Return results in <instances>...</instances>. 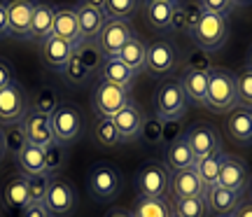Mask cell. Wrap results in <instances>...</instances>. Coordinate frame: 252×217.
<instances>
[{
    "instance_id": "42",
    "label": "cell",
    "mask_w": 252,
    "mask_h": 217,
    "mask_svg": "<svg viewBox=\"0 0 252 217\" xmlns=\"http://www.w3.org/2000/svg\"><path fill=\"white\" fill-rule=\"evenodd\" d=\"M140 136H143V140H147L150 145L159 143V140H161V136H163V122L159 117H157V119H145Z\"/></svg>"
},
{
    "instance_id": "54",
    "label": "cell",
    "mask_w": 252,
    "mask_h": 217,
    "mask_svg": "<svg viewBox=\"0 0 252 217\" xmlns=\"http://www.w3.org/2000/svg\"><path fill=\"white\" fill-rule=\"evenodd\" d=\"M234 5H252V0H234Z\"/></svg>"
},
{
    "instance_id": "28",
    "label": "cell",
    "mask_w": 252,
    "mask_h": 217,
    "mask_svg": "<svg viewBox=\"0 0 252 217\" xmlns=\"http://www.w3.org/2000/svg\"><path fill=\"white\" fill-rule=\"evenodd\" d=\"M145 56H147V42H145L143 37L131 35L128 42L119 49L117 59L133 72V75H140V72H145Z\"/></svg>"
},
{
    "instance_id": "34",
    "label": "cell",
    "mask_w": 252,
    "mask_h": 217,
    "mask_svg": "<svg viewBox=\"0 0 252 217\" xmlns=\"http://www.w3.org/2000/svg\"><path fill=\"white\" fill-rule=\"evenodd\" d=\"M26 100H28V110L31 112H42V115H52L56 110V105L61 103L59 93L52 87H40L31 96H26Z\"/></svg>"
},
{
    "instance_id": "27",
    "label": "cell",
    "mask_w": 252,
    "mask_h": 217,
    "mask_svg": "<svg viewBox=\"0 0 252 217\" xmlns=\"http://www.w3.org/2000/svg\"><path fill=\"white\" fill-rule=\"evenodd\" d=\"M194 163H196V156L191 152L189 143L185 140V136L168 143V147H166V168H168V173L194 168Z\"/></svg>"
},
{
    "instance_id": "48",
    "label": "cell",
    "mask_w": 252,
    "mask_h": 217,
    "mask_svg": "<svg viewBox=\"0 0 252 217\" xmlns=\"http://www.w3.org/2000/svg\"><path fill=\"white\" fill-rule=\"evenodd\" d=\"M178 126H180V122H163V136H161V140L171 143V140H175V138L185 136V133H178Z\"/></svg>"
},
{
    "instance_id": "43",
    "label": "cell",
    "mask_w": 252,
    "mask_h": 217,
    "mask_svg": "<svg viewBox=\"0 0 252 217\" xmlns=\"http://www.w3.org/2000/svg\"><path fill=\"white\" fill-rule=\"evenodd\" d=\"M198 7L203 9V12H210V14L226 17L236 5H234V0H198Z\"/></svg>"
},
{
    "instance_id": "33",
    "label": "cell",
    "mask_w": 252,
    "mask_h": 217,
    "mask_svg": "<svg viewBox=\"0 0 252 217\" xmlns=\"http://www.w3.org/2000/svg\"><path fill=\"white\" fill-rule=\"evenodd\" d=\"M0 133H2V143H5V154L17 159L19 152H21L28 143L21 119H19V122H12V124H5V126L0 128Z\"/></svg>"
},
{
    "instance_id": "22",
    "label": "cell",
    "mask_w": 252,
    "mask_h": 217,
    "mask_svg": "<svg viewBox=\"0 0 252 217\" xmlns=\"http://www.w3.org/2000/svg\"><path fill=\"white\" fill-rule=\"evenodd\" d=\"M54 12H56L54 2H49V0H35L33 17H31V40L42 42L45 37L52 35V28H54Z\"/></svg>"
},
{
    "instance_id": "37",
    "label": "cell",
    "mask_w": 252,
    "mask_h": 217,
    "mask_svg": "<svg viewBox=\"0 0 252 217\" xmlns=\"http://www.w3.org/2000/svg\"><path fill=\"white\" fill-rule=\"evenodd\" d=\"M140 7V0H105L103 14L105 19H117V21H128Z\"/></svg>"
},
{
    "instance_id": "52",
    "label": "cell",
    "mask_w": 252,
    "mask_h": 217,
    "mask_svg": "<svg viewBox=\"0 0 252 217\" xmlns=\"http://www.w3.org/2000/svg\"><path fill=\"white\" fill-rule=\"evenodd\" d=\"M108 217H133V213H131V210H126V208H117V210H112Z\"/></svg>"
},
{
    "instance_id": "45",
    "label": "cell",
    "mask_w": 252,
    "mask_h": 217,
    "mask_svg": "<svg viewBox=\"0 0 252 217\" xmlns=\"http://www.w3.org/2000/svg\"><path fill=\"white\" fill-rule=\"evenodd\" d=\"M14 84V65L7 59H0V89Z\"/></svg>"
},
{
    "instance_id": "50",
    "label": "cell",
    "mask_w": 252,
    "mask_h": 217,
    "mask_svg": "<svg viewBox=\"0 0 252 217\" xmlns=\"http://www.w3.org/2000/svg\"><path fill=\"white\" fill-rule=\"evenodd\" d=\"M231 217H252V201H241Z\"/></svg>"
},
{
    "instance_id": "16",
    "label": "cell",
    "mask_w": 252,
    "mask_h": 217,
    "mask_svg": "<svg viewBox=\"0 0 252 217\" xmlns=\"http://www.w3.org/2000/svg\"><path fill=\"white\" fill-rule=\"evenodd\" d=\"M203 201L208 206V213L215 217H231L234 210L238 208L241 203V191H234V189H226L222 185H215L206 189L203 194Z\"/></svg>"
},
{
    "instance_id": "1",
    "label": "cell",
    "mask_w": 252,
    "mask_h": 217,
    "mask_svg": "<svg viewBox=\"0 0 252 217\" xmlns=\"http://www.w3.org/2000/svg\"><path fill=\"white\" fill-rule=\"evenodd\" d=\"M236 105H238V98H236L234 75L222 68H213L208 72V93L203 108L213 112H231Z\"/></svg>"
},
{
    "instance_id": "36",
    "label": "cell",
    "mask_w": 252,
    "mask_h": 217,
    "mask_svg": "<svg viewBox=\"0 0 252 217\" xmlns=\"http://www.w3.org/2000/svg\"><path fill=\"white\" fill-rule=\"evenodd\" d=\"M133 217H173L171 203L166 199H145L140 196L135 203Z\"/></svg>"
},
{
    "instance_id": "3",
    "label": "cell",
    "mask_w": 252,
    "mask_h": 217,
    "mask_svg": "<svg viewBox=\"0 0 252 217\" xmlns=\"http://www.w3.org/2000/svg\"><path fill=\"white\" fill-rule=\"evenodd\" d=\"M89 194L100 203H110L122 191V173L110 163H94L87 173Z\"/></svg>"
},
{
    "instance_id": "26",
    "label": "cell",
    "mask_w": 252,
    "mask_h": 217,
    "mask_svg": "<svg viewBox=\"0 0 252 217\" xmlns=\"http://www.w3.org/2000/svg\"><path fill=\"white\" fill-rule=\"evenodd\" d=\"M226 131L231 140H236L238 145H252V117L250 110L236 105L229 117H226Z\"/></svg>"
},
{
    "instance_id": "14",
    "label": "cell",
    "mask_w": 252,
    "mask_h": 217,
    "mask_svg": "<svg viewBox=\"0 0 252 217\" xmlns=\"http://www.w3.org/2000/svg\"><path fill=\"white\" fill-rule=\"evenodd\" d=\"M168 194L173 199H191V196H203L206 187L198 178L196 168H185L168 173Z\"/></svg>"
},
{
    "instance_id": "17",
    "label": "cell",
    "mask_w": 252,
    "mask_h": 217,
    "mask_svg": "<svg viewBox=\"0 0 252 217\" xmlns=\"http://www.w3.org/2000/svg\"><path fill=\"white\" fill-rule=\"evenodd\" d=\"M75 52V45L68 42V40H63L59 35H52L45 37L42 42H40V56H42V61L49 70H63V65L68 63V59L72 56Z\"/></svg>"
},
{
    "instance_id": "15",
    "label": "cell",
    "mask_w": 252,
    "mask_h": 217,
    "mask_svg": "<svg viewBox=\"0 0 252 217\" xmlns=\"http://www.w3.org/2000/svg\"><path fill=\"white\" fill-rule=\"evenodd\" d=\"M28 110V100L26 93L21 91L17 82L9 84L5 89H0V122L2 124H12L26 115Z\"/></svg>"
},
{
    "instance_id": "20",
    "label": "cell",
    "mask_w": 252,
    "mask_h": 217,
    "mask_svg": "<svg viewBox=\"0 0 252 217\" xmlns=\"http://www.w3.org/2000/svg\"><path fill=\"white\" fill-rule=\"evenodd\" d=\"M112 124H115V128H117L122 143H128V140H133V138L140 136L143 124H145V115H143V110L131 100L126 108H122L117 115L112 117Z\"/></svg>"
},
{
    "instance_id": "10",
    "label": "cell",
    "mask_w": 252,
    "mask_h": 217,
    "mask_svg": "<svg viewBox=\"0 0 252 217\" xmlns=\"http://www.w3.org/2000/svg\"><path fill=\"white\" fill-rule=\"evenodd\" d=\"M77 206V191L68 180L63 178H52L49 189L45 196V208L52 217H70Z\"/></svg>"
},
{
    "instance_id": "38",
    "label": "cell",
    "mask_w": 252,
    "mask_h": 217,
    "mask_svg": "<svg viewBox=\"0 0 252 217\" xmlns=\"http://www.w3.org/2000/svg\"><path fill=\"white\" fill-rule=\"evenodd\" d=\"M236 80V98L241 108H252V70L245 65L243 70H238V75H234Z\"/></svg>"
},
{
    "instance_id": "39",
    "label": "cell",
    "mask_w": 252,
    "mask_h": 217,
    "mask_svg": "<svg viewBox=\"0 0 252 217\" xmlns=\"http://www.w3.org/2000/svg\"><path fill=\"white\" fill-rule=\"evenodd\" d=\"M68 161V154H65V145L61 143H52L45 147V171L47 175H54L65 166Z\"/></svg>"
},
{
    "instance_id": "56",
    "label": "cell",
    "mask_w": 252,
    "mask_h": 217,
    "mask_svg": "<svg viewBox=\"0 0 252 217\" xmlns=\"http://www.w3.org/2000/svg\"><path fill=\"white\" fill-rule=\"evenodd\" d=\"M248 187H250V201H252V175H250V185Z\"/></svg>"
},
{
    "instance_id": "11",
    "label": "cell",
    "mask_w": 252,
    "mask_h": 217,
    "mask_svg": "<svg viewBox=\"0 0 252 217\" xmlns=\"http://www.w3.org/2000/svg\"><path fill=\"white\" fill-rule=\"evenodd\" d=\"M178 65V49L171 45V42H152L147 45V56H145V72L152 75L154 80L157 77H166L168 72L175 70Z\"/></svg>"
},
{
    "instance_id": "47",
    "label": "cell",
    "mask_w": 252,
    "mask_h": 217,
    "mask_svg": "<svg viewBox=\"0 0 252 217\" xmlns=\"http://www.w3.org/2000/svg\"><path fill=\"white\" fill-rule=\"evenodd\" d=\"M21 213H24L21 217H52L49 215V210L45 208V203H28Z\"/></svg>"
},
{
    "instance_id": "41",
    "label": "cell",
    "mask_w": 252,
    "mask_h": 217,
    "mask_svg": "<svg viewBox=\"0 0 252 217\" xmlns=\"http://www.w3.org/2000/svg\"><path fill=\"white\" fill-rule=\"evenodd\" d=\"M52 175H28V203H45L47 189H49Z\"/></svg>"
},
{
    "instance_id": "25",
    "label": "cell",
    "mask_w": 252,
    "mask_h": 217,
    "mask_svg": "<svg viewBox=\"0 0 252 217\" xmlns=\"http://www.w3.org/2000/svg\"><path fill=\"white\" fill-rule=\"evenodd\" d=\"M75 12H77V24H80V40L82 42H96L100 28L105 26V14L100 9L87 7V5H75Z\"/></svg>"
},
{
    "instance_id": "23",
    "label": "cell",
    "mask_w": 252,
    "mask_h": 217,
    "mask_svg": "<svg viewBox=\"0 0 252 217\" xmlns=\"http://www.w3.org/2000/svg\"><path fill=\"white\" fill-rule=\"evenodd\" d=\"M180 2H163V0H145L143 5V14L145 21L152 31H159V33H166L171 31V19L173 12Z\"/></svg>"
},
{
    "instance_id": "7",
    "label": "cell",
    "mask_w": 252,
    "mask_h": 217,
    "mask_svg": "<svg viewBox=\"0 0 252 217\" xmlns=\"http://www.w3.org/2000/svg\"><path fill=\"white\" fill-rule=\"evenodd\" d=\"M135 191L145 199H166L168 194V168L161 163H145L135 171Z\"/></svg>"
},
{
    "instance_id": "18",
    "label": "cell",
    "mask_w": 252,
    "mask_h": 217,
    "mask_svg": "<svg viewBox=\"0 0 252 217\" xmlns=\"http://www.w3.org/2000/svg\"><path fill=\"white\" fill-rule=\"evenodd\" d=\"M21 124H24V131H26L28 143L37 145V147H47V145L56 143L54 131H52V122H49V115L26 110V115L21 117Z\"/></svg>"
},
{
    "instance_id": "19",
    "label": "cell",
    "mask_w": 252,
    "mask_h": 217,
    "mask_svg": "<svg viewBox=\"0 0 252 217\" xmlns=\"http://www.w3.org/2000/svg\"><path fill=\"white\" fill-rule=\"evenodd\" d=\"M217 185H222V187L234 189V191H243L245 187L250 185V168H248L241 159L224 154L222 166H220V178H217Z\"/></svg>"
},
{
    "instance_id": "49",
    "label": "cell",
    "mask_w": 252,
    "mask_h": 217,
    "mask_svg": "<svg viewBox=\"0 0 252 217\" xmlns=\"http://www.w3.org/2000/svg\"><path fill=\"white\" fill-rule=\"evenodd\" d=\"M2 37H9V31H7V2L0 0V40Z\"/></svg>"
},
{
    "instance_id": "53",
    "label": "cell",
    "mask_w": 252,
    "mask_h": 217,
    "mask_svg": "<svg viewBox=\"0 0 252 217\" xmlns=\"http://www.w3.org/2000/svg\"><path fill=\"white\" fill-rule=\"evenodd\" d=\"M5 156V143H2V133H0V159Z\"/></svg>"
},
{
    "instance_id": "32",
    "label": "cell",
    "mask_w": 252,
    "mask_h": 217,
    "mask_svg": "<svg viewBox=\"0 0 252 217\" xmlns=\"http://www.w3.org/2000/svg\"><path fill=\"white\" fill-rule=\"evenodd\" d=\"M222 159H224V152H222V150H217V152L208 154V156H203V159H198V161L194 163V168H196L198 178H201V182H203V187H206V189H210V187H215L217 185Z\"/></svg>"
},
{
    "instance_id": "21",
    "label": "cell",
    "mask_w": 252,
    "mask_h": 217,
    "mask_svg": "<svg viewBox=\"0 0 252 217\" xmlns=\"http://www.w3.org/2000/svg\"><path fill=\"white\" fill-rule=\"evenodd\" d=\"M52 33L63 40L72 42L75 47L82 45L80 40V24H77V12H75V5H56L54 12V28Z\"/></svg>"
},
{
    "instance_id": "12",
    "label": "cell",
    "mask_w": 252,
    "mask_h": 217,
    "mask_svg": "<svg viewBox=\"0 0 252 217\" xmlns=\"http://www.w3.org/2000/svg\"><path fill=\"white\" fill-rule=\"evenodd\" d=\"M185 140L189 143L196 161L208 156V154L217 152V150H222V138L217 133V128L210 126V124H194V126H189L185 131Z\"/></svg>"
},
{
    "instance_id": "46",
    "label": "cell",
    "mask_w": 252,
    "mask_h": 217,
    "mask_svg": "<svg viewBox=\"0 0 252 217\" xmlns=\"http://www.w3.org/2000/svg\"><path fill=\"white\" fill-rule=\"evenodd\" d=\"M171 31H178V33H185V31H187V24H185V5H178L175 12H173Z\"/></svg>"
},
{
    "instance_id": "29",
    "label": "cell",
    "mask_w": 252,
    "mask_h": 217,
    "mask_svg": "<svg viewBox=\"0 0 252 217\" xmlns=\"http://www.w3.org/2000/svg\"><path fill=\"white\" fill-rule=\"evenodd\" d=\"M5 206L12 210H24L28 206V175L24 173H14L9 182L5 185Z\"/></svg>"
},
{
    "instance_id": "13",
    "label": "cell",
    "mask_w": 252,
    "mask_h": 217,
    "mask_svg": "<svg viewBox=\"0 0 252 217\" xmlns=\"http://www.w3.org/2000/svg\"><path fill=\"white\" fill-rule=\"evenodd\" d=\"M35 0H7V31L9 37L31 40V17Z\"/></svg>"
},
{
    "instance_id": "51",
    "label": "cell",
    "mask_w": 252,
    "mask_h": 217,
    "mask_svg": "<svg viewBox=\"0 0 252 217\" xmlns=\"http://www.w3.org/2000/svg\"><path fill=\"white\" fill-rule=\"evenodd\" d=\"M80 5H87V7H94V9H100L105 7V0H80Z\"/></svg>"
},
{
    "instance_id": "8",
    "label": "cell",
    "mask_w": 252,
    "mask_h": 217,
    "mask_svg": "<svg viewBox=\"0 0 252 217\" xmlns=\"http://www.w3.org/2000/svg\"><path fill=\"white\" fill-rule=\"evenodd\" d=\"M131 103V93L128 89H122V87H115L110 82L100 80L94 89V96H91V105H94V112L98 117H108L112 119L122 108H126Z\"/></svg>"
},
{
    "instance_id": "44",
    "label": "cell",
    "mask_w": 252,
    "mask_h": 217,
    "mask_svg": "<svg viewBox=\"0 0 252 217\" xmlns=\"http://www.w3.org/2000/svg\"><path fill=\"white\" fill-rule=\"evenodd\" d=\"M189 68H194V70H206V72L213 70L210 59H208V52H203V49L194 52V54L189 56Z\"/></svg>"
},
{
    "instance_id": "31",
    "label": "cell",
    "mask_w": 252,
    "mask_h": 217,
    "mask_svg": "<svg viewBox=\"0 0 252 217\" xmlns=\"http://www.w3.org/2000/svg\"><path fill=\"white\" fill-rule=\"evenodd\" d=\"M17 163L24 175H42V173H47L45 171V147L26 143V147L19 152Z\"/></svg>"
},
{
    "instance_id": "55",
    "label": "cell",
    "mask_w": 252,
    "mask_h": 217,
    "mask_svg": "<svg viewBox=\"0 0 252 217\" xmlns=\"http://www.w3.org/2000/svg\"><path fill=\"white\" fill-rule=\"evenodd\" d=\"M248 68L252 70V49H250V54H248Z\"/></svg>"
},
{
    "instance_id": "40",
    "label": "cell",
    "mask_w": 252,
    "mask_h": 217,
    "mask_svg": "<svg viewBox=\"0 0 252 217\" xmlns=\"http://www.w3.org/2000/svg\"><path fill=\"white\" fill-rule=\"evenodd\" d=\"M94 136H96V140H98L103 147H115V145L122 143V138H119L112 119H108V117H98L96 126H94Z\"/></svg>"
},
{
    "instance_id": "6",
    "label": "cell",
    "mask_w": 252,
    "mask_h": 217,
    "mask_svg": "<svg viewBox=\"0 0 252 217\" xmlns=\"http://www.w3.org/2000/svg\"><path fill=\"white\" fill-rule=\"evenodd\" d=\"M100 65V52L96 49L94 42H82L80 47H75L72 56L68 59V63L63 65V77L70 84H82L89 80V75Z\"/></svg>"
},
{
    "instance_id": "9",
    "label": "cell",
    "mask_w": 252,
    "mask_h": 217,
    "mask_svg": "<svg viewBox=\"0 0 252 217\" xmlns=\"http://www.w3.org/2000/svg\"><path fill=\"white\" fill-rule=\"evenodd\" d=\"M133 35V28L128 21H117V19H108L105 26L100 28L98 37H96V49L100 52L103 59H115L119 49L128 42V37Z\"/></svg>"
},
{
    "instance_id": "30",
    "label": "cell",
    "mask_w": 252,
    "mask_h": 217,
    "mask_svg": "<svg viewBox=\"0 0 252 217\" xmlns=\"http://www.w3.org/2000/svg\"><path fill=\"white\" fill-rule=\"evenodd\" d=\"M100 80L110 82L115 87H122V89H131V82L135 80V75L115 56V59H105L103 61V65H100Z\"/></svg>"
},
{
    "instance_id": "35",
    "label": "cell",
    "mask_w": 252,
    "mask_h": 217,
    "mask_svg": "<svg viewBox=\"0 0 252 217\" xmlns=\"http://www.w3.org/2000/svg\"><path fill=\"white\" fill-rule=\"evenodd\" d=\"M173 217H208V206L203 196H191V199H173L171 203Z\"/></svg>"
},
{
    "instance_id": "5",
    "label": "cell",
    "mask_w": 252,
    "mask_h": 217,
    "mask_svg": "<svg viewBox=\"0 0 252 217\" xmlns=\"http://www.w3.org/2000/svg\"><path fill=\"white\" fill-rule=\"evenodd\" d=\"M52 122V131H54V140L61 145H72L84 131V119L77 105L72 103H59L56 110L49 115Z\"/></svg>"
},
{
    "instance_id": "2",
    "label": "cell",
    "mask_w": 252,
    "mask_h": 217,
    "mask_svg": "<svg viewBox=\"0 0 252 217\" xmlns=\"http://www.w3.org/2000/svg\"><path fill=\"white\" fill-rule=\"evenodd\" d=\"M226 35H229L226 17L210 14V12H203V9H201L198 21L194 24V28L189 31V37H191L203 52H217L220 47L224 45Z\"/></svg>"
},
{
    "instance_id": "57",
    "label": "cell",
    "mask_w": 252,
    "mask_h": 217,
    "mask_svg": "<svg viewBox=\"0 0 252 217\" xmlns=\"http://www.w3.org/2000/svg\"><path fill=\"white\" fill-rule=\"evenodd\" d=\"M163 2H180V0H163Z\"/></svg>"
},
{
    "instance_id": "58",
    "label": "cell",
    "mask_w": 252,
    "mask_h": 217,
    "mask_svg": "<svg viewBox=\"0 0 252 217\" xmlns=\"http://www.w3.org/2000/svg\"><path fill=\"white\" fill-rule=\"evenodd\" d=\"M250 117H252V108H250Z\"/></svg>"
},
{
    "instance_id": "24",
    "label": "cell",
    "mask_w": 252,
    "mask_h": 217,
    "mask_svg": "<svg viewBox=\"0 0 252 217\" xmlns=\"http://www.w3.org/2000/svg\"><path fill=\"white\" fill-rule=\"evenodd\" d=\"M178 82H180L182 91L187 96L189 105H206V93H208V72L206 70L187 68Z\"/></svg>"
},
{
    "instance_id": "4",
    "label": "cell",
    "mask_w": 252,
    "mask_h": 217,
    "mask_svg": "<svg viewBox=\"0 0 252 217\" xmlns=\"http://www.w3.org/2000/svg\"><path fill=\"white\" fill-rule=\"evenodd\" d=\"M154 110L161 122H180L189 110V100L180 82H166L154 93Z\"/></svg>"
}]
</instances>
